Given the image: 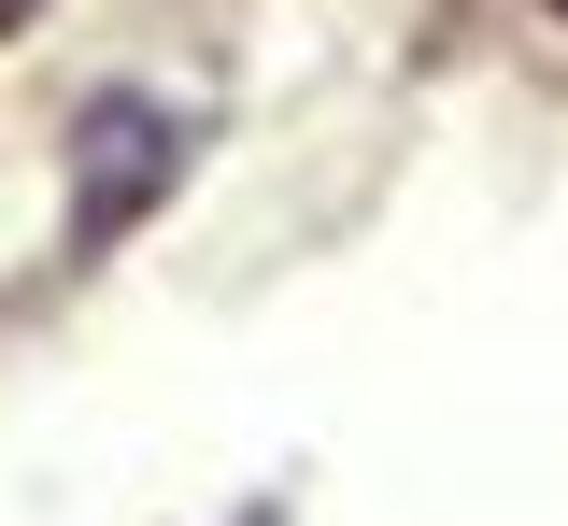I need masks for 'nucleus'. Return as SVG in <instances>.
<instances>
[{
    "instance_id": "f257e3e1",
    "label": "nucleus",
    "mask_w": 568,
    "mask_h": 526,
    "mask_svg": "<svg viewBox=\"0 0 568 526\" xmlns=\"http://www.w3.org/2000/svg\"><path fill=\"white\" fill-rule=\"evenodd\" d=\"M14 14H29V0H0V29H14Z\"/></svg>"
}]
</instances>
